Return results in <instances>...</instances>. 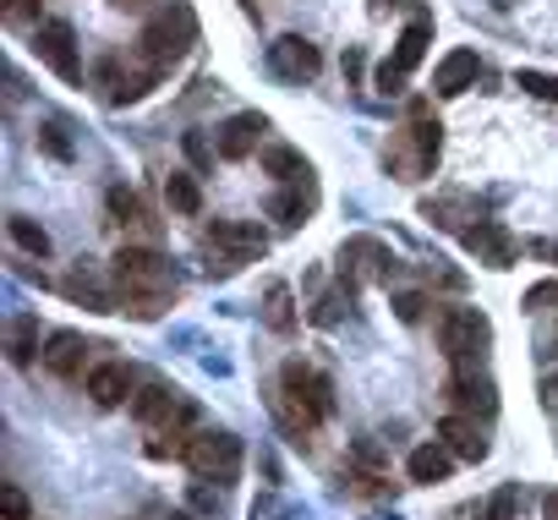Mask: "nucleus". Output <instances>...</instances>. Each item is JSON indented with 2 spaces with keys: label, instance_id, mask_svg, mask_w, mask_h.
Here are the masks:
<instances>
[{
  "label": "nucleus",
  "instance_id": "1",
  "mask_svg": "<svg viewBox=\"0 0 558 520\" xmlns=\"http://www.w3.org/2000/svg\"><path fill=\"white\" fill-rule=\"evenodd\" d=\"M110 280H116L121 307H126L132 318H154V313H165L170 297L181 291L175 269L165 264L154 246H121V252L110 257Z\"/></svg>",
  "mask_w": 558,
  "mask_h": 520
},
{
  "label": "nucleus",
  "instance_id": "2",
  "mask_svg": "<svg viewBox=\"0 0 558 520\" xmlns=\"http://www.w3.org/2000/svg\"><path fill=\"white\" fill-rule=\"evenodd\" d=\"M268 400H274L279 422H286L291 433H302V438L335 411V389H329V378L313 373L307 362H286V367H279V384H274Z\"/></svg>",
  "mask_w": 558,
  "mask_h": 520
},
{
  "label": "nucleus",
  "instance_id": "3",
  "mask_svg": "<svg viewBox=\"0 0 558 520\" xmlns=\"http://www.w3.org/2000/svg\"><path fill=\"white\" fill-rule=\"evenodd\" d=\"M192 45H197V12L186 7V0H170V7L154 12L148 28L137 34V56H143L159 77H165L170 66H181Z\"/></svg>",
  "mask_w": 558,
  "mask_h": 520
},
{
  "label": "nucleus",
  "instance_id": "4",
  "mask_svg": "<svg viewBox=\"0 0 558 520\" xmlns=\"http://www.w3.org/2000/svg\"><path fill=\"white\" fill-rule=\"evenodd\" d=\"M438 154H444V126L427 116V105H411V121L389 137L384 165H389L400 181H422V176H433Z\"/></svg>",
  "mask_w": 558,
  "mask_h": 520
},
{
  "label": "nucleus",
  "instance_id": "5",
  "mask_svg": "<svg viewBox=\"0 0 558 520\" xmlns=\"http://www.w3.org/2000/svg\"><path fill=\"white\" fill-rule=\"evenodd\" d=\"M203 246H208V275H235L241 264L268 252V235L246 219H214L203 230Z\"/></svg>",
  "mask_w": 558,
  "mask_h": 520
},
{
  "label": "nucleus",
  "instance_id": "6",
  "mask_svg": "<svg viewBox=\"0 0 558 520\" xmlns=\"http://www.w3.org/2000/svg\"><path fill=\"white\" fill-rule=\"evenodd\" d=\"M438 346H444V356L454 367H476L487 356V346H493V324L476 307H454V313L438 318Z\"/></svg>",
  "mask_w": 558,
  "mask_h": 520
},
{
  "label": "nucleus",
  "instance_id": "7",
  "mask_svg": "<svg viewBox=\"0 0 558 520\" xmlns=\"http://www.w3.org/2000/svg\"><path fill=\"white\" fill-rule=\"evenodd\" d=\"M186 465L197 482H235L241 476V438L235 433H197L186 444Z\"/></svg>",
  "mask_w": 558,
  "mask_h": 520
},
{
  "label": "nucleus",
  "instance_id": "8",
  "mask_svg": "<svg viewBox=\"0 0 558 520\" xmlns=\"http://www.w3.org/2000/svg\"><path fill=\"white\" fill-rule=\"evenodd\" d=\"M132 416L165 438V433H181V422H192V406H186V395H181V389L148 384V389H137V395H132Z\"/></svg>",
  "mask_w": 558,
  "mask_h": 520
},
{
  "label": "nucleus",
  "instance_id": "9",
  "mask_svg": "<svg viewBox=\"0 0 558 520\" xmlns=\"http://www.w3.org/2000/svg\"><path fill=\"white\" fill-rule=\"evenodd\" d=\"M34 56L61 77V83H83V56H77V34L72 23H45L34 34Z\"/></svg>",
  "mask_w": 558,
  "mask_h": 520
},
{
  "label": "nucleus",
  "instance_id": "10",
  "mask_svg": "<svg viewBox=\"0 0 558 520\" xmlns=\"http://www.w3.org/2000/svg\"><path fill=\"white\" fill-rule=\"evenodd\" d=\"M268 72H274V77H286V83H313V77L324 72V56H318L313 39L286 34V39H274V45H268Z\"/></svg>",
  "mask_w": 558,
  "mask_h": 520
},
{
  "label": "nucleus",
  "instance_id": "11",
  "mask_svg": "<svg viewBox=\"0 0 558 520\" xmlns=\"http://www.w3.org/2000/svg\"><path fill=\"white\" fill-rule=\"evenodd\" d=\"M389 269H395V257H389L384 241H373V235H356V241H345V252H340V275H345V286L389 280Z\"/></svg>",
  "mask_w": 558,
  "mask_h": 520
},
{
  "label": "nucleus",
  "instance_id": "12",
  "mask_svg": "<svg viewBox=\"0 0 558 520\" xmlns=\"http://www.w3.org/2000/svg\"><path fill=\"white\" fill-rule=\"evenodd\" d=\"M465 246L476 252V264H487V269H509V264H514V235H509L498 219L465 225Z\"/></svg>",
  "mask_w": 558,
  "mask_h": 520
},
{
  "label": "nucleus",
  "instance_id": "13",
  "mask_svg": "<svg viewBox=\"0 0 558 520\" xmlns=\"http://www.w3.org/2000/svg\"><path fill=\"white\" fill-rule=\"evenodd\" d=\"M263 132H268V121L257 116V110H241V116H230L225 126H219V159H246V154H257V143H263Z\"/></svg>",
  "mask_w": 558,
  "mask_h": 520
},
{
  "label": "nucleus",
  "instance_id": "14",
  "mask_svg": "<svg viewBox=\"0 0 558 520\" xmlns=\"http://www.w3.org/2000/svg\"><path fill=\"white\" fill-rule=\"evenodd\" d=\"M476 72H482L476 50H449V56L438 61V72H433V94H438V99H460V94L476 83Z\"/></svg>",
  "mask_w": 558,
  "mask_h": 520
},
{
  "label": "nucleus",
  "instance_id": "15",
  "mask_svg": "<svg viewBox=\"0 0 558 520\" xmlns=\"http://www.w3.org/2000/svg\"><path fill=\"white\" fill-rule=\"evenodd\" d=\"M313 208H318V186L313 181H286L268 197V219H279V225H307Z\"/></svg>",
  "mask_w": 558,
  "mask_h": 520
},
{
  "label": "nucleus",
  "instance_id": "16",
  "mask_svg": "<svg viewBox=\"0 0 558 520\" xmlns=\"http://www.w3.org/2000/svg\"><path fill=\"white\" fill-rule=\"evenodd\" d=\"M88 340L83 335H72V329H61V335H50V351H45V367L56 373V378H83V362H88Z\"/></svg>",
  "mask_w": 558,
  "mask_h": 520
},
{
  "label": "nucleus",
  "instance_id": "17",
  "mask_svg": "<svg viewBox=\"0 0 558 520\" xmlns=\"http://www.w3.org/2000/svg\"><path fill=\"white\" fill-rule=\"evenodd\" d=\"M454 449L444 444V438H433V444H422V449H411V460H405V471H411V482H444L449 471H454Z\"/></svg>",
  "mask_w": 558,
  "mask_h": 520
},
{
  "label": "nucleus",
  "instance_id": "18",
  "mask_svg": "<svg viewBox=\"0 0 558 520\" xmlns=\"http://www.w3.org/2000/svg\"><path fill=\"white\" fill-rule=\"evenodd\" d=\"M438 438H444L460 460H482V455H487V438H482L476 416H444V422H438Z\"/></svg>",
  "mask_w": 558,
  "mask_h": 520
},
{
  "label": "nucleus",
  "instance_id": "19",
  "mask_svg": "<svg viewBox=\"0 0 558 520\" xmlns=\"http://www.w3.org/2000/svg\"><path fill=\"white\" fill-rule=\"evenodd\" d=\"M427 39H433V23L427 17H416L400 39H395V56H389V66L400 72V77H411L416 66H422V56H427Z\"/></svg>",
  "mask_w": 558,
  "mask_h": 520
},
{
  "label": "nucleus",
  "instance_id": "20",
  "mask_svg": "<svg viewBox=\"0 0 558 520\" xmlns=\"http://www.w3.org/2000/svg\"><path fill=\"white\" fill-rule=\"evenodd\" d=\"M88 395H94V406H121V400H132V373L121 362H105L88 373Z\"/></svg>",
  "mask_w": 558,
  "mask_h": 520
},
{
  "label": "nucleus",
  "instance_id": "21",
  "mask_svg": "<svg viewBox=\"0 0 558 520\" xmlns=\"http://www.w3.org/2000/svg\"><path fill=\"white\" fill-rule=\"evenodd\" d=\"M449 400L454 406H465V411H493V384L487 378H476V367H460L454 378H449Z\"/></svg>",
  "mask_w": 558,
  "mask_h": 520
},
{
  "label": "nucleus",
  "instance_id": "22",
  "mask_svg": "<svg viewBox=\"0 0 558 520\" xmlns=\"http://www.w3.org/2000/svg\"><path fill=\"white\" fill-rule=\"evenodd\" d=\"M263 324H268L274 335H291V329H296V302H291V286H286V280H274V286L263 291Z\"/></svg>",
  "mask_w": 558,
  "mask_h": 520
},
{
  "label": "nucleus",
  "instance_id": "23",
  "mask_svg": "<svg viewBox=\"0 0 558 520\" xmlns=\"http://www.w3.org/2000/svg\"><path fill=\"white\" fill-rule=\"evenodd\" d=\"M61 291H66L72 302L94 307V313H116V297H110V291H105L94 275H83V269H77V275H66V280H61Z\"/></svg>",
  "mask_w": 558,
  "mask_h": 520
},
{
  "label": "nucleus",
  "instance_id": "24",
  "mask_svg": "<svg viewBox=\"0 0 558 520\" xmlns=\"http://www.w3.org/2000/svg\"><path fill=\"white\" fill-rule=\"evenodd\" d=\"M165 203H170L175 214H197V208H203V192H197V181H192L186 170H175V176H165Z\"/></svg>",
  "mask_w": 558,
  "mask_h": 520
},
{
  "label": "nucleus",
  "instance_id": "25",
  "mask_svg": "<svg viewBox=\"0 0 558 520\" xmlns=\"http://www.w3.org/2000/svg\"><path fill=\"white\" fill-rule=\"evenodd\" d=\"M263 170L279 181H307V159L296 148H263Z\"/></svg>",
  "mask_w": 558,
  "mask_h": 520
},
{
  "label": "nucleus",
  "instance_id": "26",
  "mask_svg": "<svg viewBox=\"0 0 558 520\" xmlns=\"http://www.w3.org/2000/svg\"><path fill=\"white\" fill-rule=\"evenodd\" d=\"M12 241H17L23 252H34V257H50V230L34 225L28 214H12Z\"/></svg>",
  "mask_w": 558,
  "mask_h": 520
},
{
  "label": "nucleus",
  "instance_id": "27",
  "mask_svg": "<svg viewBox=\"0 0 558 520\" xmlns=\"http://www.w3.org/2000/svg\"><path fill=\"white\" fill-rule=\"evenodd\" d=\"M39 148H45L50 159L66 165V159H72V137H66V126H61V121H45V126H39Z\"/></svg>",
  "mask_w": 558,
  "mask_h": 520
},
{
  "label": "nucleus",
  "instance_id": "28",
  "mask_svg": "<svg viewBox=\"0 0 558 520\" xmlns=\"http://www.w3.org/2000/svg\"><path fill=\"white\" fill-rule=\"evenodd\" d=\"M110 214H116L121 225H143V203H137V192H126V186H110Z\"/></svg>",
  "mask_w": 558,
  "mask_h": 520
},
{
  "label": "nucleus",
  "instance_id": "29",
  "mask_svg": "<svg viewBox=\"0 0 558 520\" xmlns=\"http://www.w3.org/2000/svg\"><path fill=\"white\" fill-rule=\"evenodd\" d=\"M514 509H520V487H498V493L487 498L482 520H514Z\"/></svg>",
  "mask_w": 558,
  "mask_h": 520
},
{
  "label": "nucleus",
  "instance_id": "30",
  "mask_svg": "<svg viewBox=\"0 0 558 520\" xmlns=\"http://www.w3.org/2000/svg\"><path fill=\"white\" fill-rule=\"evenodd\" d=\"M520 307H525V313H547V307H558V280H542V286H531V291L520 297Z\"/></svg>",
  "mask_w": 558,
  "mask_h": 520
},
{
  "label": "nucleus",
  "instance_id": "31",
  "mask_svg": "<svg viewBox=\"0 0 558 520\" xmlns=\"http://www.w3.org/2000/svg\"><path fill=\"white\" fill-rule=\"evenodd\" d=\"M28 356H34V318H17L12 324V362L23 367Z\"/></svg>",
  "mask_w": 558,
  "mask_h": 520
},
{
  "label": "nucleus",
  "instance_id": "32",
  "mask_svg": "<svg viewBox=\"0 0 558 520\" xmlns=\"http://www.w3.org/2000/svg\"><path fill=\"white\" fill-rule=\"evenodd\" d=\"M0 509H7V520H28V498H23V487H0Z\"/></svg>",
  "mask_w": 558,
  "mask_h": 520
},
{
  "label": "nucleus",
  "instance_id": "33",
  "mask_svg": "<svg viewBox=\"0 0 558 520\" xmlns=\"http://www.w3.org/2000/svg\"><path fill=\"white\" fill-rule=\"evenodd\" d=\"M520 88H531L542 99H558V77H542V72H520Z\"/></svg>",
  "mask_w": 558,
  "mask_h": 520
},
{
  "label": "nucleus",
  "instance_id": "34",
  "mask_svg": "<svg viewBox=\"0 0 558 520\" xmlns=\"http://www.w3.org/2000/svg\"><path fill=\"white\" fill-rule=\"evenodd\" d=\"M422 307H427V297H416V291H405V297L395 302V313H400L405 324H416V318H422Z\"/></svg>",
  "mask_w": 558,
  "mask_h": 520
},
{
  "label": "nucleus",
  "instance_id": "35",
  "mask_svg": "<svg viewBox=\"0 0 558 520\" xmlns=\"http://www.w3.org/2000/svg\"><path fill=\"white\" fill-rule=\"evenodd\" d=\"M186 159H192V165H208V159H214V148L203 143V132H186Z\"/></svg>",
  "mask_w": 558,
  "mask_h": 520
},
{
  "label": "nucleus",
  "instance_id": "36",
  "mask_svg": "<svg viewBox=\"0 0 558 520\" xmlns=\"http://www.w3.org/2000/svg\"><path fill=\"white\" fill-rule=\"evenodd\" d=\"M400 88H405V77L384 61V66H378V94H400Z\"/></svg>",
  "mask_w": 558,
  "mask_h": 520
},
{
  "label": "nucleus",
  "instance_id": "37",
  "mask_svg": "<svg viewBox=\"0 0 558 520\" xmlns=\"http://www.w3.org/2000/svg\"><path fill=\"white\" fill-rule=\"evenodd\" d=\"M192 504H197V509H203L208 520L219 515V493H203V487H197V493H192Z\"/></svg>",
  "mask_w": 558,
  "mask_h": 520
},
{
  "label": "nucleus",
  "instance_id": "38",
  "mask_svg": "<svg viewBox=\"0 0 558 520\" xmlns=\"http://www.w3.org/2000/svg\"><path fill=\"white\" fill-rule=\"evenodd\" d=\"M542 406L558 416V373H553V378H542Z\"/></svg>",
  "mask_w": 558,
  "mask_h": 520
},
{
  "label": "nucleus",
  "instance_id": "39",
  "mask_svg": "<svg viewBox=\"0 0 558 520\" xmlns=\"http://www.w3.org/2000/svg\"><path fill=\"white\" fill-rule=\"evenodd\" d=\"M34 7H39V0H7V17H12V23H17V17H28V12H34Z\"/></svg>",
  "mask_w": 558,
  "mask_h": 520
},
{
  "label": "nucleus",
  "instance_id": "40",
  "mask_svg": "<svg viewBox=\"0 0 558 520\" xmlns=\"http://www.w3.org/2000/svg\"><path fill=\"white\" fill-rule=\"evenodd\" d=\"M542 515H547V520H558V493H547V498H542Z\"/></svg>",
  "mask_w": 558,
  "mask_h": 520
},
{
  "label": "nucleus",
  "instance_id": "41",
  "mask_svg": "<svg viewBox=\"0 0 558 520\" xmlns=\"http://www.w3.org/2000/svg\"><path fill=\"white\" fill-rule=\"evenodd\" d=\"M110 7H121V12H143L148 0H110Z\"/></svg>",
  "mask_w": 558,
  "mask_h": 520
},
{
  "label": "nucleus",
  "instance_id": "42",
  "mask_svg": "<svg viewBox=\"0 0 558 520\" xmlns=\"http://www.w3.org/2000/svg\"><path fill=\"white\" fill-rule=\"evenodd\" d=\"M553 257H558V246H553Z\"/></svg>",
  "mask_w": 558,
  "mask_h": 520
}]
</instances>
